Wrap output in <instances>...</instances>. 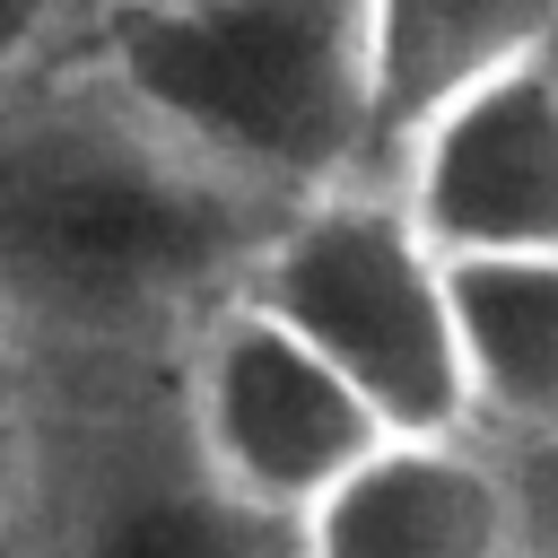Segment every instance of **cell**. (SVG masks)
<instances>
[{"label": "cell", "mask_w": 558, "mask_h": 558, "mask_svg": "<svg viewBox=\"0 0 558 558\" xmlns=\"http://www.w3.org/2000/svg\"><path fill=\"white\" fill-rule=\"evenodd\" d=\"M35 436L0 558H296L183 427L174 349H26Z\"/></svg>", "instance_id": "3"}, {"label": "cell", "mask_w": 558, "mask_h": 558, "mask_svg": "<svg viewBox=\"0 0 558 558\" xmlns=\"http://www.w3.org/2000/svg\"><path fill=\"white\" fill-rule=\"evenodd\" d=\"M532 471V558H558V453H523Z\"/></svg>", "instance_id": "12"}, {"label": "cell", "mask_w": 558, "mask_h": 558, "mask_svg": "<svg viewBox=\"0 0 558 558\" xmlns=\"http://www.w3.org/2000/svg\"><path fill=\"white\" fill-rule=\"evenodd\" d=\"M445 296L471 427L558 453V253H462L445 262Z\"/></svg>", "instance_id": "9"}, {"label": "cell", "mask_w": 558, "mask_h": 558, "mask_svg": "<svg viewBox=\"0 0 558 558\" xmlns=\"http://www.w3.org/2000/svg\"><path fill=\"white\" fill-rule=\"evenodd\" d=\"M288 201L218 174L96 70L0 96V323L17 349H174Z\"/></svg>", "instance_id": "1"}, {"label": "cell", "mask_w": 558, "mask_h": 558, "mask_svg": "<svg viewBox=\"0 0 558 558\" xmlns=\"http://www.w3.org/2000/svg\"><path fill=\"white\" fill-rule=\"evenodd\" d=\"M558 35V0H357V78H366V174L471 78Z\"/></svg>", "instance_id": "8"}, {"label": "cell", "mask_w": 558, "mask_h": 558, "mask_svg": "<svg viewBox=\"0 0 558 558\" xmlns=\"http://www.w3.org/2000/svg\"><path fill=\"white\" fill-rule=\"evenodd\" d=\"M87 70L262 201L366 174L357 0H105Z\"/></svg>", "instance_id": "2"}, {"label": "cell", "mask_w": 558, "mask_h": 558, "mask_svg": "<svg viewBox=\"0 0 558 558\" xmlns=\"http://www.w3.org/2000/svg\"><path fill=\"white\" fill-rule=\"evenodd\" d=\"M235 288L279 314L323 366H340L384 427H471L445 253L401 218L375 174L288 201Z\"/></svg>", "instance_id": "4"}, {"label": "cell", "mask_w": 558, "mask_h": 558, "mask_svg": "<svg viewBox=\"0 0 558 558\" xmlns=\"http://www.w3.org/2000/svg\"><path fill=\"white\" fill-rule=\"evenodd\" d=\"M96 9H105V0H0V96L26 87L52 52L87 44Z\"/></svg>", "instance_id": "10"}, {"label": "cell", "mask_w": 558, "mask_h": 558, "mask_svg": "<svg viewBox=\"0 0 558 558\" xmlns=\"http://www.w3.org/2000/svg\"><path fill=\"white\" fill-rule=\"evenodd\" d=\"M445 253H558V44L453 87L375 174Z\"/></svg>", "instance_id": "6"}, {"label": "cell", "mask_w": 558, "mask_h": 558, "mask_svg": "<svg viewBox=\"0 0 558 558\" xmlns=\"http://www.w3.org/2000/svg\"><path fill=\"white\" fill-rule=\"evenodd\" d=\"M26 436H35V366H26L17 331L0 323V541H9V514L26 488Z\"/></svg>", "instance_id": "11"}, {"label": "cell", "mask_w": 558, "mask_h": 558, "mask_svg": "<svg viewBox=\"0 0 558 558\" xmlns=\"http://www.w3.org/2000/svg\"><path fill=\"white\" fill-rule=\"evenodd\" d=\"M296 558H532V471L488 427H384L296 514Z\"/></svg>", "instance_id": "7"}, {"label": "cell", "mask_w": 558, "mask_h": 558, "mask_svg": "<svg viewBox=\"0 0 558 558\" xmlns=\"http://www.w3.org/2000/svg\"><path fill=\"white\" fill-rule=\"evenodd\" d=\"M174 401L192 427V453L262 514L296 523L375 436L384 418L349 392L340 366H323L279 314H262L244 288L201 305L174 340Z\"/></svg>", "instance_id": "5"}, {"label": "cell", "mask_w": 558, "mask_h": 558, "mask_svg": "<svg viewBox=\"0 0 558 558\" xmlns=\"http://www.w3.org/2000/svg\"><path fill=\"white\" fill-rule=\"evenodd\" d=\"M549 44H558V35H549Z\"/></svg>", "instance_id": "13"}]
</instances>
